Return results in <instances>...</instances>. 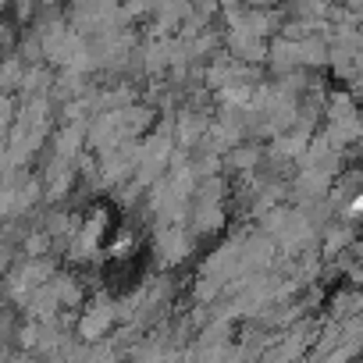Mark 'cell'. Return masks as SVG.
Returning a JSON list of instances; mask_svg holds the SVG:
<instances>
[{
	"mask_svg": "<svg viewBox=\"0 0 363 363\" xmlns=\"http://www.w3.org/2000/svg\"><path fill=\"white\" fill-rule=\"evenodd\" d=\"M349 214H352V218H363V196L349 203Z\"/></svg>",
	"mask_w": 363,
	"mask_h": 363,
	"instance_id": "obj_1",
	"label": "cell"
}]
</instances>
